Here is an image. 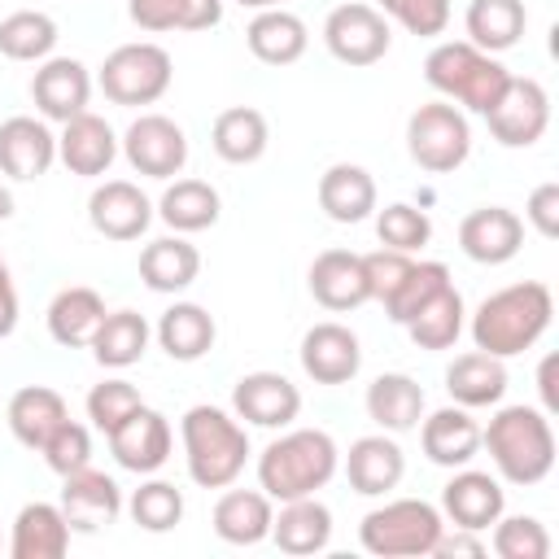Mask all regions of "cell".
I'll return each mask as SVG.
<instances>
[{
	"mask_svg": "<svg viewBox=\"0 0 559 559\" xmlns=\"http://www.w3.org/2000/svg\"><path fill=\"white\" fill-rule=\"evenodd\" d=\"M424 79H428V87L441 92L450 105L472 109V114L485 118V114L498 105V96L507 92L511 70H507L493 52H485V48H476V44H467V39H445V44H437V48L424 57Z\"/></svg>",
	"mask_w": 559,
	"mask_h": 559,
	"instance_id": "5b68a950",
	"label": "cell"
},
{
	"mask_svg": "<svg viewBox=\"0 0 559 559\" xmlns=\"http://www.w3.org/2000/svg\"><path fill=\"white\" fill-rule=\"evenodd\" d=\"M210 144H214V153H218L223 162H231V166L258 162V157L266 153V144H271V131H266L262 109H253V105H231V109H223V114L214 118V127H210Z\"/></svg>",
	"mask_w": 559,
	"mask_h": 559,
	"instance_id": "8d00e7d4",
	"label": "cell"
},
{
	"mask_svg": "<svg viewBox=\"0 0 559 559\" xmlns=\"http://www.w3.org/2000/svg\"><path fill=\"white\" fill-rule=\"evenodd\" d=\"M555 367H559V358H555V354H546V358H542V367H537V393H542V411H546V415H555V411H559Z\"/></svg>",
	"mask_w": 559,
	"mask_h": 559,
	"instance_id": "11a10c76",
	"label": "cell"
},
{
	"mask_svg": "<svg viewBox=\"0 0 559 559\" xmlns=\"http://www.w3.org/2000/svg\"><path fill=\"white\" fill-rule=\"evenodd\" d=\"M148 341H153V328H148L144 314H135V310H109L100 319V328H96V336H92L87 349L96 354L100 367L127 371V367H135L148 354Z\"/></svg>",
	"mask_w": 559,
	"mask_h": 559,
	"instance_id": "d590c367",
	"label": "cell"
},
{
	"mask_svg": "<svg viewBox=\"0 0 559 559\" xmlns=\"http://www.w3.org/2000/svg\"><path fill=\"white\" fill-rule=\"evenodd\" d=\"M140 31H210L223 22V0H127Z\"/></svg>",
	"mask_w": 559,
	"mask_h": 559,
	"instance_id": "ab89813d",
	"label": "cell"
},
{
	"mask_svg": "<svg viewBox=\"0 0 559 559\" xmlns=\"http://www.w3.org/2000/svg\"><path fill=\"white\" fill-rule=\"evenodd\" d=\"M441 511L454 528H472L485 533L502 511H507V493L498 485V476L476 472V467H459L445 489H441Z\"/></svg>",
	"mask_w": 559,
	"mask_h": 559,
	"instance_id": "ac0fdd59",
	"label": "cell"
},
{
	"mask_svg": "<svg viewBox=\"0 0 559 559\" xmlns=\"http://www.w3.org/2000/svg\"><path fill=\"white\" fill-rule=\"evenodd\" d=\"M157 214H162V223H166L170 231L192 236V231H205V227L218 223L223 197H218V188L205 183V179H175V183L162 192Z\"/></svg>",
	"mask_w": 559,
	"mask_h": 559,
	"instance_id": "74e56055",
	"label": "cell"
},
{
	"mask_svg": "<svg viewBox=\"0 0 559 559\" xmlns=\"http://www.w3.org/2000/svg\"><path fill=\"white\" fill-rule=\"evenodd\" d=\"M70 550V524L57 502H26L13 520L9 555L13 559H61Z\"/></svg>",
	"mask_w": 559,
	"mask_h": 559,
	"instance_id": "1f68e13d",
	"label": "cell"
},
{
	"mask_svg": "<svg viewBox=\"0 0 559 559\" xmlns=\"http://www.w3.org/2000/svg\"><path fill=\"white\" fill-rule=\"evenodd\" d=\"M301 371L314 384H349L362 367V345L345 323H314L301 336Z\"/></svg>",
	"mask_w": 559,
	"mask_h": 559,
	"instance_id": "d6986e66",
	"label": "cell"
},
{
	"mask_svg": "<svg viewBox=\"0 0 559 559\" xmlns=\"http://www.w3.org/2000/svg\"><path fill=\"white\" fill-rule=\"evenodd\" d=\"M179 441H183V463L188 480L201 489H227L249 463V432L236 415L223 406H188L179 419Z\"/></svg>",
	"mask_w": 559,
	"mask_h": 559,
	"instance_id": "7a4b0ae2",
	"label": "cell"
},
{
	"mask_svg": "<svg viewBox=\"0 0 559 559\" xmlns=\"http://www.w3.org/2000/svg\"><path fill=\"white\" fill-rule=\"evenodd\" d=\"M380 13L419 39H432L450 26V0H380Z\"/></svg>",
	"mask_w": 559,
	"mask_h": 559,
	"instance_id": "c3c4849f",
	"label": "cell"
},
{
	"mask_svg": "<svg viewBox=\"0 0 559 559\" xmlns=\"http://www.w3.org/2000/svg\"><path fill=\"white\" fill-rule=\"evenodd\" d=\"M376 236L384 249H402V253H415L432 240V218L406 201H393L384 210H376Z\"/></svg>",
	"mask_w": 559,
	"mask_h": 559,
	"instance_id": "bcb514c9",
	"label": "cell"
},
{
	"mask_svg": "<svg viewBox=\"0 0 559 559\" xmlns=\"http://www.w3.org/2000/svg\"><path fill=\"white\" fill-rule=\"evenodd\" d=\"M445 284H450V266H445V262H411V271L402 275V284H397L393 297L384 301V314L406 328V323L415 319V310H419L428 297H437Z\"/></svg>",
	"mask_w": 559,
	"mask_h": 559,
	"instance_id": "7bdbcfd3",
	"label": "cell"
},
{
	"mask_svg": "<svg viewBox=\"0 0 559 559\" xmlns=\"http://www.w3.org/2000/svg\"><path fill=\"white\" fill-rule=\"evenodd\" d=\"M4 218H13V192L0 183V223H4Z\"/></svg>",
	"mask_w": 559,
	"mask_h": 559,
	"instance_id": "6f0895ef",
	"label": "cell"
},
{
	"mask_svg": "<svg viewBox=\"0 0 559 559\" xmlns=\"http://www.w3.org/2000/svg\"><path fill=\"white\" fill-rule=\"evenodd\" d=\"M271 542L284 555H319L332 542V511L306 493V498H288L280 507V515L271 520Z\"/></svg>",
	"mask_w": 559,
	"mask_h": 559,
	"instance_id": "4316f807",
	"label": "cell"
},
{
	"mask_svg": "<svg viewBox=\"0 0 559 559\" xmlns=\"http://www.w3.org/2000/svg\"><path fill=\"white\" fill-rule=\"evenodd\" d=\"M135 406H144V397H140V389L131 384V380H122V376H114V380H100V384H92V393H87V419L109 437Z\"/></svg>",
	"mask_w": 559,
	"mask_h": 559,
	"instance_id": "7dc6e473",
	"label": "cell"
},
{
	"mask_svg": "<svg viewBox=\"0 0 559 559\" xmlns=\"http://www.w3.org/2000/svg\"><path fill=\"white\" fill-rule=\"evenodd\" d=\"M432 555H441V559H459V555H485V542L472 533V528H454V533H445L441 528V537H437V546H432Z\"/></svg>",
	"mask_w": 559,
	"mask_h": 559,
	"instance_id": "f5cc1de1",
	"label": "cell"
},
{
	"mask_svg": "<svg viewBox=\"0 0 559 559\" xmlns=\"http://www.w3.org/2000/svg\"><path fill=\"white\" fill-rule=\"evenodd\" d=\"M197 275H201V253L179 231L175 236H162V240H148L140 249V280L153 293H183Z\"/></svg>",
	"mask_w": 559,
	"mask_h": 559,
	"instance_id": "e575fe53",
	"label": "cell"
},
{
	"mask_svg": "<svg viewBox=\"0 0 559 559\" xmlns=\"http://www.w3.org/2000/svg\"><path fill=\"white\" fill-rule=\"evenodd\" d=\"M480 445L489 450L498 476L507 485H542L555 467V428L537 406H502L489 428H480Z\"/></svg>",
	"mask_w": 559,
	"mask_h": 559,
	"instance_id": "277c9868",
	"label": "cell"
},
{
	"mask_svg": "<svg viewBox=\"0 0 559 559\" xmlns=\"http://www.w3.org/2000/svg\"><path fill=\"white\" fill-rule=\"evenodd\" d=\"M57 157L70 175H83V179H96V175H109L114 157H118V135L114 127L100 118V114H74L70 122H61V135H57Z\"/></svg>",
	"mask_w": 559,
	"mask_h": 559,
	"instance_id": "ffe728a7",
	"label": "cell"
},
{
	"mask_svg": "<svg viewBox=\"0 0 559 559\" xmlns=\"http://www.w3.org/2000/svg\"><path fill=\"white\" fill-rule=\"evenodd\" d=\"M306 284L323 310H358L362 301H371L367 266H362V253H354V249H323L310 262Z\"/></svg>",
	"mask_w": 559,
	"mask_h": 559,
	"instance_id": "44dd1931",
	"label": "cell"
},
{
	"mask_svg": "<svg viewBox=\"0 0 559 559\" xmlns=\"http://www.w3.org/2000/svg\"><path fill=\"white\" fill-rule=\"evenodd\" d=\"M57 162V135L48 131L44 118L13 114L0 122V170L9 179H39Z\"/></svg>",
	"mask_w": 559,
	"mask_h": 559,
	"instance_id": "7402d4cb",
	"label": "cell"
},
{
	"mask_svg": "<svg viewBox=\"0 0 559 559\" xmlns=\"http://www.w3.org/2000/svg\"><path fill=\"white\" fill-rule=\"evenodd\" d=\"M445 528V515L424 498H393L384 507H371L358 524V542L367 555L380 559H424L432 555L437 537Z\"/></svg>",
	"mask_w": 559,
	"mask_h": 559,
	"instance_id": "8992f818",
	"label": "cell"
},
{
	"mask_svg": "<svg viewBox=\"0 0 559 559\" xmlns=\"http://www.w3.org/2000/svg\"><path fill=\"white\" fill-rule=\"evenodd\" d=\"M245 44L249 52L262 61V66H293L306 44H310V31L297 13L288 9H258L253 22L245 26Z\"/></svg>",
	"mask_w": 559,
	"mask_h": 559,
	"instance_id": "d6a6232c",
	"label": "cell"
},
{
	"mask_svg": "<svg viewBox=\"0 0 559 559\" xmlns=\"http://www.w3.org/2000/svg\"><path fill=\"white\" fill-rule=\"evenodd\" d=\"M406 153L428 175H450L472 153L467 114L450 100H428L406 118Z\"/></svg>",
	"mask_w": 559,
	"mask_h": 559,
	"instance_id": "52a82bcc",
	"label": "cell"
},
{
	"mask_svg": "<svg viewBox=\"0 0 559 559\" xmlns=\"http://www.w3.org/2000/svg\"><path fill=\"white\" fill-rule=\"evenodd\" d=\"M153 336H157V345H162L175 362H197V358H205V354L214 349L218 328H214V314H210L205 306H197V301H175V306L162 310Z\"/></svg>",
	"mask_w": 559,
	"mask_h": 559,
	"instance_id": "f1b7e54d",
	"label": "cell"
},
{
	"mask_svg": "<svg viewBox=\"0 0 559 559\" xmlns=\"http://www.w3.org/2000/svg\"><path fill=\"white\" fill-rule=\"evenodd\" d=\"M489 546L502 559H546L550 555V533L537 515H498Z\"/></svg>",
	"mask_w": 559,
	"mask_h": 559,
	"instance_id": "f6af8a7d",
	"label": "cell"
},
{
	"mask_svg": "<svg viewBox=\"0 0 559 559\" xmlns=\"http://www.w3.org/2000/svg\"><path fill=\"white\" fill-rule=\"evenodd\" d=\"M411 253L402 249H376V253H362V266H367V288H371V301H389L393 288L402 284V275L411 271Z\"/></svg>",
	"mask_w": 559,
	"mask_h": 559,
	"instance_id": "f907efd6",
	"label": "cell"
},
{
	"mask_svg": "<svg viewBox=\"0 0 559 559\" xmlns=\"http://www.w3.org/2000/svg\"><path fill=\"white\" fill-rule=\"evenodd\" d=\"M57 48V22L39 9H17L0 17V52L9 61H44Z\"/></svg>",
	"mask_w": 559,
	"mask_h": 559,
	"instance_id": "b9f144b4",
	"label": "cell"
},
{
	"mask_svg": "<svg viewBox=\"0 0 559 559\" xmlns=\"http://www.w3.org/2000/svg\"><path fill=\"white\" fill-rule=\"evenodd\" d=\"M341 467V450L323 428H293L258 454V489L271 502L319 493Z\"/></svg>",
	"mask_w": 559,
	"mask_h": 559,
	"instance_id": "3957f363",
	"label": "cell"
},
{
	"mask_svg": "<svg viewBox=\"0 0 559 559\" xmlns=\"http://www.w3.org/2000/svg\"><path fill=\"white\" fill-rule=\"evenodd\" d=\"M550 314H555V297L542 280H520V284H507L498 293H489L467 332H472V345L493 354V358H515L524 349H533L546 328H550Z\"/></svg>",
	"mask_w": 559,
	"mask_h": 559,
	"instance_id": "6da1fadb",
	"label": "cell"
},
{
	"mask_svg": "<svg viewBox=\"0 0 559 559\" xmlns=\"http://www.w3.org/2000/svg\"><path fill=\"white\" fill-rule=\"evenodd\" d=\"M463 328H467V306H463V297H459L454 284H445L437 297H428L415 310V319L406 323V332H411V341L419 349H454V341L463 336Z\"/></svg>",
	"mask_w": 559,
	"mask_h": 559,
	"instance_id": "60d3db41",
	"label": "cell"
},
{
	"mask_svg": "<svg viewBox=\"0 0 559 559\" xmlns=\"http://www.w3.org/2000/svg\"><path fill=\"white\" fill-rule=\"evenodd\" d=\"M419 445L437 467H467L480 450V424L467 406H441L419 419Z\"/></svg>",
	"mask_w": 559,
	"mask_h": 559,
	"instance_id": "cb8c5ba5",
	"label": "cell"
},
{
	"mask_svg": "<svg viewBox=\"0 0 559 559\" xmlns=\"http://www.w3.org/2000/svg\"><path fill=\"white\" fill-rule=\"evenodd\" d=\"M87 218L105 240H140L153 223V201L131 179H105L87 197Z\"/></svg>",
	"mask_w": 559,
	"mask_h": 559,
	"instance_id": "e0dca14e",
	"label": "cell"
},
{
	"mask_svg": "<svg viewBox=\"0 0 559 559\" xmlns=\"http://www.w3.org/2000/svg\"><path fill=\"white\" fill-rule=\"evenodd\" d=\"M105 314H109V310H105V297H100L96 288L70 284V288H61V293L48 301V314H44V319H48V336H52L57 345H66V349H87Z\"/></svg>",
	"mask_w": 559,
	"mask_h": 559,
	"instance_id": "484cf974",
	"label": "cell"
},
{
	"mask_svg": "<svg viewBox=\"0 0 559 559\" xmlns=\"http://www.w3.org/2000/svg\"><path fill=\"white\" fill-rule=\"evenodd\" d=\"M345 476H349V489L362 493V498H380L389 489H397V480L406 476V454L402 445L393 441V432H371V437H358L345 454Z\"/></svg>",
	"mask_w": 559,
	"mask_h": 559,
	"instance_id": "603a6c76",
	"label": "cell"
},
{
	"mask_svg": "<svg viewBox=\"0 0 559 559\" xmlns=\"http://www.w3.org/2000/svg\"><path fill=\"white\" fill-rule=\"evenodd\" d=\"M122 157L135 175L148 179H175L188 166V135L166 114H140L122 135Z\"/></svg>",
	"mask_w": 559,
	"mask_h": 559,
	"instance_id": "8fae6325",
	"label": "cell"
},
{
	"mask_svg": "<svg viewBox=\"0 0 559 559\" xmlns=\"http://www.w3.org/2000/svg\"><path fill=\"white\" fill-rule=\"evenodd\" d=\"M323 44L341 66H376L389 52L393 31H389V17L376 4L349 0V4H336L323 17Z\"/></svg>",
	"mask_w": 559,
	"mask_h": 559,
	"instance_id": "9c48e42d",
	"label": "cell"
},
{
	"mask_svg": "<svg viewBox=\"0 0 559 559\" xmlns=\"http://www.w3.org/2000/svg\"><path fill=\"white\" fill-rule=\"evenodd\" d=\"M210 520H214V533L227 546H258V542L271 537L275 511H271V498L262 489H231L227 485V493L214 502Z\"/></svg>",
	"mask_w": 559,
	"mask_h": 559,
	"instance_id": "4dcf8cb0",
	"label": "cell"
},
{
	"mask_svg": "<svg viewBox=\"0 0 559 559\" xmlns=\"http://www.w3.org/2000/svg\"><path fill=\"white\" fill-rule=\"evenodd\" d=\"M17 328V288H13V275H9V262L0 253V341L13 336Z\"/></svg>",
	"mask_w": 559,
	"mask_h": 559,
	"instance_id": "db71d44e",
	"label": "cell"
},
{
	"mask_svg": "<svg viewBox=\"0 0 559 559\" xmlns=\"http://www.w3.org/2000/svg\"><path fill=\"white\" fill-rule=\"evenodd\" d=\"M70 419L66 397L48 384H26L9 397V432L26 445V450H44V441Z\"/></svg>",
	"mask_w": 559,
	"mask_h": 559,
	"instance_id": "836d02e7",
	"label": "cell"
},
{
	"mask_svg": "<svg viewBox=\"0 0 559 559\" xmlns=\"http://www.w3.org/2000/svg\"><path fill=\"white\" fill-rule=\"evenodd\" d=\"M362 402H367L371 424H380V432H411V428H419L424 406H428L419 380H411L406 371H380L367 384Z\"/></svg>",
	"mask_w": 559,
	"mask_h": 559,
	"instance_id": "d4e9b609",
	"label": "cell"
},
{
	"mask_svg": "<svg viewBox=\"0 0 559 559\" xmlns=\"http://www.w3.org/2000/svg\"><path fill=\"white\" fill-rule=\"evenodd\" d=\"M445 393L454 397V406H467V411L498 406L502 393H507V367H502V358H493L485 349L459 354L445 367Z\"/></svg>",
	"mask_w": 559,
	"mask_h": 559,
	"instance_id": "f546056e",
	"label": "cell"
},
{
	"mask_svg": "<svg viewBox=\"0 0 559 559\" xmlns=\"http://www.w3.org/2000/svg\"><path fill=\"white\" fill-rule=\"evenodd\" d=\"M236 4H240V9H253V13H258V9H284V0H236Z\"/></svg>",
	"mask_w": 559,
	"mask_h": 559,
	"instance_id": "9f6ffc18",
	"label": "cell"
},
{
	"mask_svg": "<svg viewBox=\"0 0 559 559\" xmlns=\"http://www.w3.org/2000/svg\"><path fill=\"white\" fill-rule=\"evenodd\" d=\"M463 26H467V44L485 52H507L520 44L528 13H524V0H472Z\"/></svg>",
	"mask_w": 559,
	"mask_h": 559,
	"instance_id": "f35d334b",
	"label": "cell"
},
{
	"mask_svg": "<svg viewBox=\"0 0 559 559\" xmlns=\"http://www.w3.org/2000/svg\"><path fill=\"white\" fill-rule=\"evenodd\" d=\"M39 454H44V463H48L57 476H70V472H79V467L92 463V432H87L83 424L66 419V424L44 441Z\"/></svg>",
	"mask_w": 559,
	"mask_h": 559,
	"instance_id": "681fc988",
	"label": "cell"
},
{
	"mask_svg": "<svg viewBox=\"0 0 559 559\" xmlns=\"http://www.w3.org/2000/svg\"><path fill=\"white\" fill-rule=\"evenodd\" d=\"M524 218L533 223V231H537L542 240H555V236H559V183H537V188L528 192Z\"/></svg>",
	"mask_w": 559,
	"mask_h": 559,
	"instance_id": "816d5d0a",
	"label": "cell"
},
{
	"mask_svg": "<svg viewBox=\"0 0 559 559\" xmlns=\"http://www.w3.org/2000/svg\"><path fill=\"white\" fill-rule=\"evenodd\" d=\"M61 480L66 485H61V502L57 507H61L70 533H100V528H109L122 515V489H118V480L105 476V472H96L92 463L79 467V472H70V476H61Z\"/></svg>",
	"mask_w": 559,
	"mask_h": 559,
	"instance_id": "4fadbf2b",
	"label": "cell"
},
{
	"mask_svg": "<svg viewBox=\"0 0 559 559\" xmlns=\"http://www.w3.org/2000/svg\"><path fill=\"white\" fill-rule=\"evenodd\" d=\"M524 245V218L507 205H480L459 223V249L480 266H502Z\"/></svg>",
	"mask_w": 559,
	"mask_h": 559,
	"instance_id": "2e32d148",
	"label": "cell"
},
{
	"mask_svg": "<svg viewBox=\"0 0 559 559\" xmlns=\"http://www.w3.org/2000/svg\"><path fill=\"white\" fill-rule=\"evenodd\" d=\"M31 100L44 122H70L92 100V74L79 57H44L31 79Z\"/></svg>",
	"mask_w": 559,
	"mask_h": 559,
	"instance_id": "9a60e30c",
	"label": "cell"
},
{
	"mask_svg": "<svg viewBox=\"0 0 559 559\" xmlns=\"http://www.w3.org/2000/svg\"><path fill=\"white\" fill-rule=\"evenodd\" d=\"M131 520L144 528V533H170L179 520H183V493L170 485V480H144L131 502H127Z\"/></svg>",
	"mask_w": 559,
	"mask_h": 559,
	"instance_id": "ee69618b",
	"label": "cell"
},
{
	"mask_svg": "<svg viewBox=\"0 0 559 559\" xmlns=\"http://www.w3.org/2000/svg\"><path fill=\"white\" fill-rule=\"evenodd\" d=\"M319 205L332 223H362L376 214V179L354 162H336L319 175Z\"/></svg>",
	"mask_w": 559,
	"mask_h": 559,
	"instance_id": "83f0119b",
	"label": "cell"
},
{
	"mask_svg": "<svg viewBox=\"0 0 559 559\" xmlns=\"http://www.w3.org/2000/svg\"><path fill=\"white\" fill-rule=\"evenodd\" d=\"M485 122H489V131H493V140L502 148H533L550 127V96H546V87L537 79L511 74L507 92L485 114Z\"/></svg>",
	"mask_w": 559,
	"mask_h": 559,
	"instance_id": "30bf717a",
	"label": "cell"
},
{
	"mask_svg": "<svg viewBox=\"0 0 559 559\" xmlns=\"http://www.w3.org/2000/svg\"><path fill=\"white\" fill-rule=\"evenodd\" d=\"M170 79H175L170 52H166L162 44H148V39L114 48V52L105 57L100 74H96L100 92H105L114 105H127V109L162 100V96L170 92Z\"/></svg>",
	"mask_w": 559,
	"mask_h": 559,
	"instance_id": "ba28073f",
	"label": "cell"
},
{
	"mask_svg": "<svg viewBox=\"0 0 559 559\" xmlns=\"http://www.w3.org/2000/svg\"><path fill=\"white\" fill-rule=\"evenodd\" d=\"M231 411L253 428H288L301 415V389L280 371H249L231 389Z\"/></svg>",
	"mask_w": 559,
	"mask_h": 559,
	"instance_id": "5bb4252c",
	"label": "cell"
},
{
	"mask_svg": "<svg viewBox=\"0 0 559 559\" xmlns=\"http://www.w3.org/2000/svg\"><path fill=\"white\" fill-rule=\"evenodd\" d=\"M175 450V432L170 419L153 406H135L114 432H109V454L118 459V467L135 472V476H153Z\"/></svg>",
	"mask_w": 559,
	"mask_h": 559,
	"instance_id": "7c38bea8",
	"label": "cell"
}]
</instances>
